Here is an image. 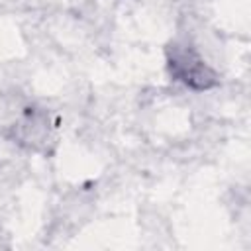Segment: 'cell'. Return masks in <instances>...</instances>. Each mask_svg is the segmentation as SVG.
I'll return each instance as SVG.
<instances>
[{"label": "cell", "mask_w": 251, "mask_h": 251, "mask_svg": "<svg viewBox=\"0 0 251 251\" xmlns=\"http://www.w3.org/2000/svg\"><path fill=\"white\" fill-rule=\"evenodd\" d=\"M167 65L171 76L192 90H210L218 84L216 71L204 61L202 53L190 39H175L169 45Z\"/></svg>", "instance_id": "6da1fadb"}]
</instances>
